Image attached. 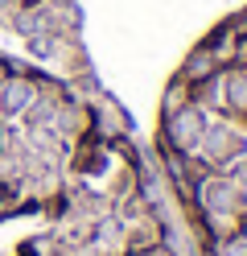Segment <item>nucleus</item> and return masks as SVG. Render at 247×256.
<instances>
[{"label":"nucleus","instance_id":"1","mask_svg":"<svg viewBox=\"0 0 247 256\" xmlns=\"http://www.w3.org/2000/svg\"><path fill=\"white\" fill-rule=\"evenodd\" d=\"M206 124H210V116H206L202 104H181L173 112H165V145L181 157H194Z\"/></svg>","mask_w":247,"mask_h":256},{"label":"nucleus","instance_id":"2","mask_svg":"<svg viewBox=\"0 0 247 256\" xmlns=\"http://www.w3.org/2000/svg\"><path fill=\"white\" fill-rule=\"evenodd\" d=\"M198 153L210 166H231L239 157H247V132L235 124H206L202 140H198Z\"/></svg>","mask_w":247,"mask_h":256},{"label":"nucleus","instance_id":"3","mask_svg":"<svg viewBox=\"0 0 247 256\" xmlns=\"http://www.w3.org/2000/svg\"><path fill=\"white\" fill-rule=\"evenodd\" d=\"M243 190L231 182V174H214V178H202L198 182V202H202V211L214 215V219H227V215H239L243 211Z\"/></svg>","mask_w":247,"mask_h":256},{"label":"nucleus","instance_id":"4","mask_svg":"<svg viewBox=\"0 0 247 256\" xmlns=\"http://www.w3.org/2000/svg\"><path fill=\"white\" fill-rule=\"evenodd\" d=\"M33 95H37V83H29V78H21V74L0 78V120L25 116V108L33 104Z\"/></svg>","mask_w":247,"mask_h":256},{"label":"nucleus","instance_id":"5","mask_svg":"<svg viewBox=\"0 0 247 256\" xmlns=\"http://www.w3.org/2000/svg\"><path fill=\"white\" fill-rule=\"evenodd\" d=\"M219 256H247V236H227L219 244Z\"/></svg>","mask_w":247,"mask_h":256},{"label":"nucleus","instance_id":"6","mask_svg":"<svg viewBox=\"0 0 247 256\" xmlns=\"http://www.w3.org/2000/svg\"><path fill=\"white\" fill-rule=\"evenodd\" d=\"M231 182H235L243 194H247V157H239V162H231Z\"/></svg>","mask_w":247,"mask_h":256}]
</instances>
